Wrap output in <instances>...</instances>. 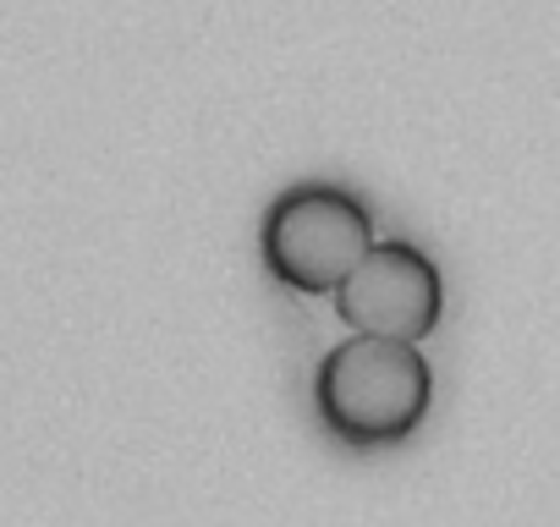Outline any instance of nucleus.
Masks as SVG:
<instances>
[{
    "label": "nucleus",
    "instance_id": "f257e3e1",
    "mask_svg": "<svg viewBox=\"0 0 560 527\" xmlns=\"http://www.w3.org/2000/svg\"><path fill=\"white\" fill-rule=\"evenodd\" d=\"M434 401V374L418 341L352 336L325 352L314 374V407L347 445H401L418 434Z\"/></svg>",
    "mask_w": 560,
    "mask_h": 527
},
{
    "label": "nucleus",
    "instance_id": "f03ea898",
    "mask_svg": "<svg viewBox=\"0 0 560 527\" xmlns=\"http://www.w3.org/2000/svg\"><path fill=\"white\" fill-rule=\"evenodd\" d=\"M374 247V220L363 209V198H352L347 187H292L280 192L264 214L258 231V253H264V270L308 297L336 292L358 264Z\"/></svg>",
    "mask_w": 560,
    "mask_h": 527
},
{
    "label": "nucleus",
    "instance_id": "7ed1b4c3",
    "mask_svg": "<svg viewBox=\"0 0 560 527\" xmlns=\"http://www.w3.org/2000/svg\"><path fill=\"white\" fill-rule=\"evenodd\" d=\"M330 297H336V314L352 336L429 341L440 314H445L440 270H434V258L412 242H374L369 258Z\"/></svg>",
    "mask_w": 560,
    "mask_h": 527
}]
</instances>
